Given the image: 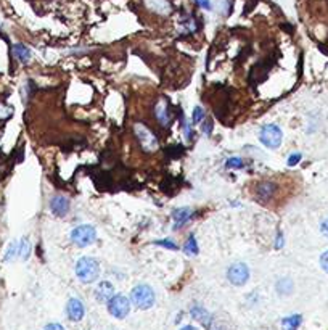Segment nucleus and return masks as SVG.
I'll use <instances>...</instances> for the list:
<instances>
[{"label":"nucleus","mask_w":328,"mask_h":330,"mask_svg":"<svg viewBox=\"0 0 328 330\" xmlns=\"http://www.w3.org/2000/svg\"><path fill=\"white\" fill-rule=\"evenodd\" d=\"M12 115V108L5 107L4 103H0V119H5Z\"/></svg>","instance_id":"nucleus-27"},{"label":"nucleus","mask_w":328,"mask_h":330,"mask_svg":"<svg viewBox=\"0 0 328 330\" xmlns=\"http://www.w3.org/2000/svg\"><path fill=\"white\" fill-rule=\"evenodd\" d=\"M16 254H18V243L13 242V243H10V247H8V250L5 253V261H13L16 258Z\"/></svg>","instance_id":"nucleus-21"},{"label":"nucleus","mask_w":328,"mask_h":330,"mask_svg":"<svg viewBox=\"0 0 328 330\" xmlns=\"http://www.w3.org/2000/svg\"><path fill=\"white\" fill-rule=\"evenodd\" d=\"M184 251L185 254H192V256H195V254H198V243H196V239H195V235L192 234L189 239H187L185 245H184Z\"/></svg>","instance_id":"nucleus-18"},{"label":"nucleus","mask_w":328,"mask_h":330,"mask_svg":"<svg viewBox=\"0 0 328 330\" xmlns=\"http://www.w3.org/2000/svg\"><path fill=\"white\" fill-rule=\"evenodd\" d=\"M201 124H203V126H201V130L204 132L206 136H209V134H211V130H212V121H211V119H206V121L203 119V121H201Z\"/></svg>","instance_id":"nucleus-25"},{"label":"nucleus","mask_w":328,"mask_h":330,"mask_svg":"<svg viewBox=\"0 0 328 330\" xmlns=\"http://www.w3.org/2000/svg\"><path fill=\"white\" fill-rule=\"evenodd\" d=\"M155 243H156V245H161V247H164V248H169V250H177V245H175L172 240H169V239H164V240H155Z\"/></svg>","instance_id":"nucleus-24"},{"label":"nucleus","mask_w":328,"mask_h":330,"mask_svg":"<svg viewBox=\"0 0 328 330\" xmlns=\"http://www.w3.org/2000/svg\"><path fill=\"white\" fill-rule=\"evenodd\" d=\"M193 216V210L192 208H177L172 211V227L177 230L180 229L182 225H185L192 219Z\"/></svg>","instance_id":"nucleus-10"},{"label":"nucleus","mask_w":328,"mask_h":330,"mask_svg":"<svg viewBox=\"0 0 328 330\" xmlns=\"http://www.w3.org/2000/svg\"><path fill=\"white\" fill-rule=\"evenodd\" d=\"M226 168L229 169H240L243 168V161L240 158H229L227 161H226Z\"/></svg>","instance_id":"nucleus-22"},{"label":"nucleus","mask_w":328,"mask_h":330,"mask_svg":"<svg viewBox=\"0 0 328 330\" xmlns=\"http://www.w3.org/2000/svg\"><path fill=\"white\" fill-rule=\"evenodd\" d=\"M259 139L267 148H278L280 145H282L283 132L275 124H267V126H264L261 129Z\"/></svg>","instance_id":"nucleus-5"},{"label":"nucleus","mask_w":328,"mask_h":330,"mask_svg":"<svg viewBox=\"0 0 328 330\" xmlns=\"http://www.w3.org/2000/svg\"><path fill=\"white\" fill-rule=\"evenodd\" d=\"M50 210L55 216H58V218H63V216H66L68 211H69V200L66 196L63 195H57L52 198L50 202Z\"/></svg>","instance_id":"nucleus-8"},{"label":"nucleus","mask_w":328,"mask_h":330,"mask_svg":"<svg viewBox=\"0 0 328 330\" xmlns=\"http://www.w3.org/2000/svg\"><path fill=\"white\" fill-rule=\"evenodd\" d=\"M145 5L150 8V10L158 13V15L167 16L172 12V7H171L169 0H145Z\"/></svg>","instance_id":"nucleus-12"},{"label":"nucleus","mask_w":328,"mask_h":330,"mask_svg":"<svg viewBox=\"0 0 328 330\" xmlns=\"http://www.w3.org/2000/svg\"><path fill=\"white\" fill-rule=\"evenodd\" d=\"M193 122H201L204 119V110L201 107H195L193 108V115H192Z\"/></svg>","instance_id":"nucleus-23"},{"label":"nucleus","mask_w":328,"mask_h":330,"mask_svg":"<svg viewBox=\"0 0 328 330\" xmlns=\"http://www.w3.org/2000/svg\"><path fill=\"white\" fill-rule=\"evenodd\" d=\"M227 279L232 285L241 287L245 285L249 279V268L245 262H233L232 266L227 269Z\"/></svg>","instance_id":"nucleus-6"},{"label":"nucleus","mask_w":328,"mask_h":330,"mask_svg":"<svg viewBox=\"0 0 328 330\" xmlns=\"http://www.w3.org/2000/svg\"><path fill=\"white\" fill-rule=\"evenodd\" d=\"M108 311L110 314L116 319H124L130 311V301L124 295H113L108 301Z\"/></svg>","instance_id":"nucleus-7"},{"label":"nucleus","mask_w":328,"mask_h":330,"mask_svg":"<svg viewBox=\"0 0 328 330\" xmlns=\"http://www.w3.org/2000/svg\"><path fill=\"white\" fill-rule=\"evenodd\" d=\"M13 55L16 56V60L21 63H27L31 60V50L23 44H16L13 47Z\"/></svg>","instance_id":"nucleus-15"},{"label":"nucleus","mask_w":328,"mask_h":330,"mask_svg":"<svg viewBox=\"0 0 328 330\" xmlns=\"http://www.w3.org/2000/svg\"><path fill=\"white\" fill-rule=\"evenodd\" d=\"M320 266H322V269L328 274V250L320 256Z\"/></svg>","instance_id":"nucleus-28"},{"label":"nucleus","mask_w":328,"mask_h":330,"mask_svg":"<svg viewBox=\"0 0 328 330\" xmlns=\"http://www.w3.org/2000/svg\"><path fill=\"white\" fill-rule=\"evenodd\" d=\"M275 192V185L272 182H262L256 187V195L261 202H269Z\"/></svg>","instance_id":"nucleus-14"},{"label":"nucleus","mask_w":328,"mask_h":330,"mask_svg":"<svg viewBox=\"0 0 328 330\" xmlns=\"http://www.w3.org/2000/svg\"><path fill=\"white\" fill-rule=\"evenodd\" d=\"M291 290H293V282L289 279H282V280L277 282V291H278V293L288 295V293H291Z\"/></svg>","instance_id":"nucleus-20"},{"label":"nucleus","mask_w":328,"mask_h":330,"mask_svg":"<svg viewBox=\"0 0 328 330\" xmlns=\"http://www.w3.org/2000/svg\"><path fill=\"white\" fill-rule=\"evenodd\" d=\"M76 276L84 284H92L100 277V262L90 256L81 258L76 262Z\"/></svg>","instance_id":"nucleus-1"},{"label":"nucleus","mask_w":328,"mask_h":330,"mask_svg":"<svg viewBox=\"0 0 328 330\" xmlns=\"http://www.w3.org/2000/svg\"><path fill=\"white\" fill-rule=\"evenodd\" d=\"M320 230H322V234L325 235V237L328 239V219H325V221L322 222V225H320Z\"/></svg>","instance_id":"nucleus-31"},{"label":"nucleus","mask_w":328,"mask_h":330,"mask_svg":"<svg viewBox=\"0 0 328 330\" xmlns=\"http://www.w3.org/2000/svg\"><path fill=\"white\" fill-rule=\"evenodd\" d=\"M130 300L138 309H150L155 305V291L152 287H148L145 284L134 287L132 293H130Z\"/></svg>","instance_id":"nucleus-2"},{"label":"nucleus","mask_w":328,"mask_h":330,"mask_svg":"<svg viewBox=\"0 0 328 330\" xmlns=\"http://www.w3.org/2000/svg\"><path fill=\"white\" fill-rule=\"evenodd\" d=\"M97 239V230L92 227V225H78L71 230V242L78 247L84 248V247H89Z\"/></svg>","instance_id":"nucleus-4"},{"label":"nucleus","mask_w":328,"mask_h":330,"mask_svg":"<svg viewBox=\"0 0 328 330\" xmlns=\"http://www.w3.org/2000/svg\"><path fill=\"white\" fill-rule=\"evenodd\" d=\"M283 247V235H282V232H280L278 235H277V243H275V248L278 250V248H282Z\"/></svg>","instance_id":"nucleus-30"},{"label":"nucleus","mask_w":328,"mask_h":330,"mask_svg":"<svg viewBox=\"0 0 328 330\" xmlns=\"http://www.w3.org/2000/svg\"><path fill=\"white\" fill-rule=\"evenodd\" d=\"M180 330H198L196 327H193V325H185L184 328H180Z\"/></svg>","instance_id":"nucleus-33"},{"label":"nucleus","mask_w":328,"mask_h":330,"mask_svg":"<svg viewBox=\"0 0 328 330\" xmlns=\"http://www.w3.org/2000/svg\"><path fill=\"white\" fill-rule=\"evenodd\" d=\"M192 316L196 319V320H200V322H203L204 325H208L209 324V320H211V316H209V313L206 309H203L201 306H193L192 308Z\"/></svg>","instance_id":"nucleus-17"},{"label":"nucleus","mask_w":328,"mask_h":330,"mask_svg":"<svg viewBox=\"0 0 328 330\" xmlns=\"http://www.w3.org/2000/svg\"><path fill=\"white\" fill-rule=\"evenodd\" d=\"M301 153H293V155H289L288 156V166H296L299 161H301Z\"/></svg>","instance_id":"nucleus-26"},{"label":"nucleus","mask_w":328,"mask_h":330,"mask_svg":"<svg viewBox=\"0 0 328 330\" xmlns=\"http://www.w3.org/2000/svg\"><path fill=\"white\" fill-rule=\"evenodd\" d=\"M44 330H64V327L60 325V324H49Z\"/></svg>","instance_id":"nucleus-32"},{"label":"nucleus","mask_w":328,"mask_h":330,"mask_svg":"<svg viewBox=\"0 0 328 330\" xmlns=\"http://www.w3.org/2000/svg\"><path fill=\"white\" fill-rule=\"evenodd\" d=\"M29 253H31V243L27 239H21L18 242V254L23 258V259H27L29 258Z\"/></svg>","instance_id":"nucleus-19"},{"label":"nucleus","mask_w":328,"mask_h":330,"mask_svg":"<svg viewBox=\"0 0 328 330\" xmlns=\"http://www.w3.org/2000/svg\"><path fill=\"white\" fill-rule=\"evenodd\" d=\"M66 313H68V317L74 322H78L84 317V313H86V309H84V305L79 298H71L68 301V306H66Z\"/></svg>","instance_id":"nucleus-11"},{"label":"nucleus","mask_w":328,"mask_h":330,"mask_svg":"<svg viewBox=\"0 0 328 330\" xmlns=\"http://www.w3.org/2000/svg\"><path fill=\"white\" fill-rule=\"evenodd\" d=\"M195 4L198 5V7H201V8H204V10H211V2H209V0H195Z\"/></svg>","instance_id":"nucleus-29"},{"label":"nucleus","mask_w":328,"mask_h":330,"mask_svg":"<svg viewBox=\"0 0 328 330\" xmlns=\"http://www.w3.org/2000/svg\"><path fill=\"white\" fill-rule=\"evenodd\" d=\"M301 320H303V317L299 314L288 316L282 320V328L283 330H298V327L301 325Z\"/></svg>","instance_id":"nucleus-16"},{"label":"nucleus","mask_w":328,"mask_h":330,"mask_svg":"<svg viewBox=\"0 0 328 330\" xmlns=\"http://www.w3.org/2000/svg\"><path fill=\"white\" fill-rule=\"evenodd\" d=\"M134 129H135V134L138 139V144H140V147H142L143 152H147V153L156 152V150L159 148V142H158V139L153 132L150 130L145 124H142V122H137Z\"/></svg>","instance_id":"nucleus-3"},{"label":"nucleus","mask_w":328,"mask_h":330,"mask_svg":"<svg viewBox=\"0 0 328 330\" xmlns=\"http://www.w3.org/2000/svg\"><path fill=\"white\" fill-rule=\"evenodd\" d=\"M155 116L158 119L159 124L163 126H169L171 122V113H169V107H167L166 100H159L155 107Z\"/></svg>","instance_id":"nucleus-13"},{"label":"nucleus","mask_w":328,"mask_h":330,"mask_svg":"<svg viewBox=\"0 0 328 330\" xmlns=\"http://www.w3.org/2000/svg\"><path fill=\"white\" fill-rule=\"evenodd\" d=\"M113 295H115V287L108 280L100 282L95 288V298H97V301H100V303H108Z\"/></svg>","instance_id":"nucleus-9"}]
</instances>
